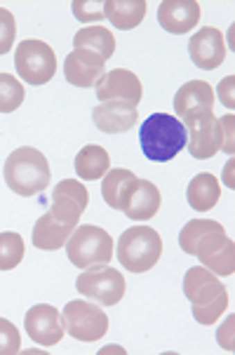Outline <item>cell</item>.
<instances>
[{
  "label": "cell",
  "mask_w": 235,
  "mask_h": 355,
  "mask_svg": "<svg viewBox=\"0 0 235 355\" xmlns=\"http://www.w3.org/2000/svg\"><path fill=\"white\" fill-rule=\"evenodd\" d=\"M200 21V3L195 0H162L158 8V24L167 33L184 35Z\"/></svg>",
  "instance_id": "e0dca14e"
},
{
  "label": "cell",
  "mask_w": 235,
  "mask_h": 355,
  "mask_svg": "<svg viewBox=\"0 0 235 355\" xmlns=\"http://www.w3.org/2000/svg\"><path fill=\"white\" fill-rule=\"evenodd\" d=\"M106 73V62L89 50H73L64 59V78L76 87H94Z\"/></svg>",
  "instance_id": "2e32d148"
},
{
  "label": "cell",
  "mask_w": 235,
  "mask_h": 355,
  "mask_svg": "<svg viewBox=\"0 0 235 355\" xmlns=\"http://www.w3.org/2000/svg\"><path fill=\"white\" fill-rule=\"evenodd\" d=\"M137 174L130 170H123V167H116V170H108L101 179V196H104L106 205L111 209H120L125 202V198L130 196L132 186L137 184Z\"/></svg>",
  "instance_id": "603a6c76"
},
{
  "label": "cell",
  "mask_w": 235,
  "mask_h": 355,
  "mask_svg": "<svg viewBox=\"0 0 235 355\" xmlns=\"http://www.w3.org/2000/svg\"><path fill=\"white\" fill-rule=\"evenodd\" d=\"M24 329L31 336L33 344H38L43 348L57 346L59 341L64 339V332H66L62 313L50 304H38V306H33L31 311H26Z\"/></svg>",
  "instance_id": "7c38bea8"
},
{
  "label": "cell",
  "mask_w": 235,
  "mask_h": 355,
  "mask_svg": "<svg viewBox=\"0 0 235 355\" xmlns=\"http://www.w3.org/2000/svg\"><path fill=\"white\" fill-rule=\"evenodd\" d=\"M118 261L130 273H146L160 261L162 238L150 226H132L118 238Z\"/></svg>",
  "instance_id": "5b68a950"
},
{
  "label": "cell",
  "mask_w": 235,
  "mask_h": 355,
  "mask_svg": "<svg viewBox=\"0 0 235 355\" xmlns=\"http://www.w3.org/2000/svg\"><path fill=\"white\" fill-rule=\"evenodd\" d=\"M160 205H162V196H160L158 186L153 182H148V179H137V184L132 186L130 196L125 198L120 212L125 216H130V219L146 221V219H153V216L160 212Z\"/></svg>",
  "instance_id": "ac0fdd59"
},
{
  "label": "cell",
  "mask_w": 235,
  "mask_h": 355,
  "mask_svg": "<svg viewBox=\"0 0 235 355\" xmlns=\"http://www.w3.org/2000/svg\"><path fill=\"white\" fill-rule=\"evenodd\" d=\"M73 231L76 228H66L62 224H57L50 216V212H45L33 226V245L43 252H54V250L64 248L66 240L71 238Z\"/></svg>",
  "instance_id": "d4e9b609"
},
{
  "label": "cell",
  "mask_w": 235,
  "mask_h": 355,
  "mask_svg": "<svg viewBox=\"0 0 235 355\" xmlns=\"http://www.w3.org/2000/svg\"><path fill=\"white\" fill-rule=\"evenodd\" d=\"M219 123H221V151L233 155V151H235V148H233V123H235L233 113L219 118Z\"/></svg>",
  "instance_id": "4dcf8cb0"
},
{
  "label": "cell",
  "mask_w": 235,
  "mask_h": 355,
  "mask_svg": "<svg viewBox=\"0 0 235 355\" xmlns=\"http://www.w3.org/2000/svg\"><path fill=\"white\" fill-rule=\"evenodd\" d=\"M186 198H189V205L195 212H207L212 209L221 198V186L216 182L214 174L209 172H200L191 179L189 191H186Z\"/></svg>",
  "instance_id": "7402d4cb"
},
{
  "label": "cell",
  "mask_w": 235,
  "mask_h": 355,
  "mask_svg": "<svg viewBox=\"0 0 235 355\" xmlns=\"http://www.w3.org/2000/svg\"><path fill=\"white\" fill-rule=\"evenodd\" d=\"M73 47L76 50H89V52L99 54L106 62V59H111L113 52H116V38H113L111 28L96 24V26H85L76 33Z\"/></svg>",
  "instance_id": "cb8c5ba5"
},
{
  "label": "cell",
  "mask_w": 235,
  "mask_h": 355,
  "mask_svg": "<svg viewBox=\"0 0 235 355\" xmlns=\"http://www.w3.org/2000/svg\"><path fill=\"white\" fill-rule=\"evenodd\" d=\"M179 248L198 257L202 266L214 275H233L235 245L226 236V228L214 219H191L179 233Z\"/></svg>",
  "instance_id": "6da1fadb"
},
{
  "label": "cell",
  "mask_w": 235,
  "mask_h": 355,
  "mask_svg": "<svg viewBox=\"0 0 235 355\" xmlns=\"http://www.w3.org/2000/svg\"><path fill=\"white\" fill-rule=\"evenodd\" d=\"M15 69L26 85H47L57 73V54L43 40H21L15 50Z\"/></svg>",
  "instance_id": "52a82bcc"
},
{
  "label": "cell",
  "mask_w": 235,
  "mask_h": 355,
  "mask_svg": "<svg viewBox=\"0 0 235 355\" xmlns=\"http://www.w3.org/2000/svg\"><path fill=\"white\" fill-rule=\"evenodd\" d=\"M231 329H233V318H228V320H226L224 324H221V329H219V344H221V348H226L228 353L233 351Z\"/></svg>",
  "instance_id": "d6a6232c"
},
{
  "label": "cell",
  "mask_w": 235,
  "mask_h": 355,
  "mask_svg": "<svg viewBox=\"0 0 235 355\" xmlns=\"http://www.w3.org/2000/svg\"><path fill=\"white\" fill-rule=\"evenodd\" d=\"M233 83H235V78H233V76H228V78H224V80L219 83V99H221V104H224L226 108H233V106H235Z\"/></svg>",
  "instance_id": "1f68e13d"
},
{
  "label": "cell",
  "mask_w": 235,
  "mask_h": 355,
  "mask_svg": "<svg viewBox=\"0 0 235 355\" xmlns=\"http://www.w3.org/2000/svg\"><path fill=\"white\" fill-rule=\"evenodd\" d=\"M87 202L89 191L85 189V184L78 182V179H64L52 191V205L47 212H50V216L57 224L66 228H76L82 212L87 209Z\"/></svg>",
  "instance_id": "30bf717a"
},
{
  "label": "cell",
  "mask_w": 235,
  "mask_h": 355,
  "mask_svg": "<svg viewBox=\"0 0 235 355\" xmlns=\"http://www.w3.org/2000/svg\"><path fill=\"white\" fill-rule=\"evenodd\" d=\"M204 111H214V89L204 80H189L174 94V113L182 123L200 116Z\"/></svg>",
  "instance_id": "9a60e30c"
},
{
  "label": "cell",
  "mask_w": 235,
  "mask_h": 355,
  "mask_svg": "<svg viewBox=\"0 0 235 355\" xmlns=\"http://www.w3.org/2000/svg\"><path fill=\"white\" fill-rule=\"evenodd\" d=\"M189 135L179 118L170 113H150L139 128L141 151L153 162H170L186 146Z\"/></svg>",
  "instance_id": "3957f363"
},
{
  "label": "cell",
  "mask_w": 235,
  "mask_h": 355,
  "mask_svg": "<svg viewBox=\"0 0 235 355\" xmlns=\"http://www.w3.org/2000/svg\"><path fill=\"white\" fill-rule=\"evenodd\" d=\"M64 329L82 344H92L108 332V315L89 302H69L62 311Z\"/></svg>",
  "instance_id": "9c48e42d"
},
{
  "label": "cell",
  "mask_w": 235,
  "mask_h": 355,
  "mask_svg": "<svg viewBox=\"0 0 235 355\" xmlns=\"http://www.w3.org/2000/svg\"><path fill=\"white\" fill-rule=\"evenodd\" d=\"M17 38V21L8 8H0V57L15 47Z\"/></svg>",
  "instance_id": "f1b7e54d"
},
{
  "label": "cell",
  "mask_w": 235,
  "mask_h": 355,
  "mask_svg": "<svg viewBox=\"0 0 235 355\" xmlns=\"http://www.w3.org/2000/svg\"><path fill=\"white\" fill-rule=\"evenodd\" d=\"M143 97V87L137 73L128 69H113L104 73L99 83H96V99L104 101H125V104L137 106Z\"/></svg>",
  "instance_id": "4fadbf2b"
},
{
  "label": "cell",
  "mask_w": 235,
  "mask_h": 355,
  "mask_svg": "<svg viewBox=\"0 0 235 355\" xmlns=\"http://www.w3.org/2000/svg\"><path fill=\"white\" fill-rule=\"evenodd\" d=\"M189 128V153L195 160H209L221 151V123L214 118V111H204L200 116L184 123Z\"/></svg>",
  "instance_id": "8fae6325"
},
{
  "label": "cell",
  "mask_w": 235,
  "mask_h": 355,
  "mask_svg": "<svg viewBox=\"0 0 235 355\" xmlns=\"http://www.w3.org/2000/svg\"><path fill=\"white\" fill-rule=\"evenodd\" d=\"M3 172L5 184L10 186V191H15L21 198L43 193L52 179L50 162L33 146H19L17 151H12L8 160H5Z\"/></svg>",
  "instance_id": "277c9868"
},
{
  "label": "cell",
  "mask_w": 235,
  "mask_h": 355,
  "mask_svg": "<svg viewBox=\"0 0 235 355\" xmlns=\"http://www.w3.org/2000/svg\"><path fill=\"white\" fill-rule=\"evenodd\" d=\"M73 165L78 179L94 182V179H104V174L111 170V155L99 144H87L78 151Z\"/></svg>",
  "instance_id": "ffe728a7"
},
{
  "label": "cell",
  "mask_w": 235,
  "mask_h": 355,
  "mask_svg": "<svg viewBox=\"0 0 235 355\" xmlns=\"http://www.w3.org/2000/svg\"><path fill=\"white\" fill-rule=\"evenodd\" d=\"M24 85L12 73H0V113H12L24 104Z\"/></svg>",
  "instance_id": "4316f807"
},
{
  "label": "cell",
  "mask_w": 235,
  "mask_h": 355,
  "mask_svg": "<svg viewBox=\"0 0 235 355\" xmlns=\"http://www.w3.org/2000/svg\"><path fill=\"white\" fill-rule=\"evenodd\" d=\"M76 287L82 297L94 299L101 306H116L128 292V282L120 270L111 266L85 268L76 280Z\"/></svg>",
  "instance_id": "ba28073f"
},
{
  "label": "cell",
  "mask_w": 235,
  "mask_h": 355,
  "mask_svg": "<svg viewBox=\"0 0 235 355\" xmlns=\"http://www.w3.org/2000/svg\"><path fill=\"white\" fill-rule=\"evenodd\" d=\"M92 120L96 130L106 132V135H120L139 123V111L137 106L125 104V101H104V104L94 106Z\"/></svg>",
  "instance_id": "d6986e66"
},
{
  "label": "cell",
  "mask_w": 235,
  "mask_h": 355,
  "mask_svg": "<svg viewBox=\"0 0 235 355\" xmlns=\"http://www.w3.org/2000/svg\"><path fill=\"white\" fill-rule=\"evenodd\" d=\"M184 294L193 306V318L195 322L214 324L228 309V292L219 275L204 266H193L184 275Z\"/></svg>",
  "instance_id": "7a4b0ae2"
},
{
  "label": "cell",
  "mask_w": 235,
  "mask_h": 355,
  "mask_svg": "<svg viewBox=\"0 0 235 355\" xmlns=\"http://www.w3.org/2000/svg\"><path fill=\"white\" fill-rule=\"evenodd\" d=\"M191 62L202 71L219 69L226 62V40L224 33L214 26H204L200 31L193 33L189 43Z\"/></svg>",
  "instance_id": "5bb4252c"
},
{
  "label": "cell",
  "mask_w": 235,
  "mask_h": 355,
  "mask_svg": "<svg viewBox=\"0 0 235 355\" xmlns=\"http://www.w3.org/2000/svg\"><path fill=\"white\" fill-rule=\"evenodd\" d=\"M146 0H106L104 3V15L106 19H111L113 28H137L146 17Z\"/></svg>",
  "instance_id": "44dd1931"
},
{
  "label": "cell",
  "mask_w": 235,
  "mask_h": 355,
  "mask_svg": "<svg viewBox=\"0 0 235 355\" xmlns=\"http://www.w3.org/2000/svg\"><path fill=\"white\" fill-rule=\"evenodd\" d=\"M21 351V334L10 320L0 318V355H17Z\"/></svg>",
  "instance_id": "83f0119b"
},
{
  "label": "cell",
  "mask_w": 235,
  "mask_h": 355,
  "mask_svg": "<svg viewBox=\"0 0 235 355\" xmlns=\"http://www.w3.org/2000/svg\"><path fill=\"white\" fill-rule=\"evenodd\" d=\"M26 248H24V238L15 231L0 233V270H12L21 263Z\"/></svg>",
  "instance_id": "484cf974"
},
{
  "label": "cell",
  "mask_w": 235,
  "mask_h": 355,
  "mask_svg": "<svg viewBox=\"0 0 235 355\" xmlns=\"http://www.w3.org/2000/svg\"><path fill=\"white\" fill-rule=\"evenodd\" d=\"M66 254L76 268L108 266L113 259V238L99 226H76L66 240Z\"/></svg>",
  "instance_id": "8992f818"
},
{
  "label": "cell",
  "mask_w": 235,
  "mask_h": 355,
  "mask_svg": "<svg viewBox=\"0 0 235 355\" xmlns=\"http://www.w3.org/2000/svg\"><path fill=\"white\" fill-rule=\"evenodd\" d=\"M71 10H73L76 19L82 24L106 19L104 3H96V0H73V3H71Z\"/></svg>",
  "instance_id": "f546056e"
}]
</instances>
